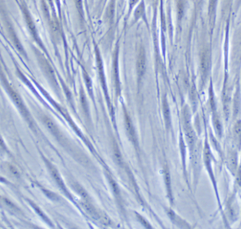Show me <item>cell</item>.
<instances>
[{
  "label": "cell",
  "instance_id": "cell-1",
  "mask_svg": "<svg viewBox=\"0 0 241 229\" xmlns=\"http://www.w3.org/2000/svg\"><path fill=\"white\" fill-rule=\"evenodd\" d=\"M146 66V61H145V55L144 51L142 50L139 53L137 61V70L139 77H142L144 74Z\"/></svg>",
  "mask_w": 241,
  "mask_h": 229
},
{
  "label": "cell",
  "instance_id": "cell-2",
  "mask_svg": "<svg viewBox=\"0 0 241 229\" xmlns=\"http://www.w3.org/2000/svg\"><path fill=\"white\" fill-rule=\"evenodd\" d=\"M126 128H127V131H128V134H129L130 137H131V139L134 140L135 137V132H134L133 125H132L130 118L128 117L127 115H126Z\"/></svg>",
  "mask_w": 241,
  "mask_h": 229
},
{
  "label": "cell",
  "instance_id": "cell-3",
  "mask_svg": "<svg viewBox=\"0 0 241 229\" xmlns=\"http://www.w3.org/2000/svg\"><path fill=\"white\" fill-rule=\"evenodd\" d=\"M234 136L239 143L241 144V122H238L234 127Z\"/></svg>",
  "mask_w": 241,
  "mask_h": 229
},
{
  "label": "cell",
  "instance_id": "cell-4",
  "mask_svg": "<svg viewBox=\"0 0 241 229\" xmlns=\"http://www.w3.org/2000/svg\"><path fill=\"white\" fill-rule=\"evenodd\" d=\"M45 123L46 124V125H47V127L50 130L51 132H52L54 134H58V130L57 128H56V127L55 126V125L54 123L51 122L50 120H49L48 118H45Z\"/></svg>",
  "mask_w": 241,
  "mask_h": 229
},
{
  "label": "cell",
  "instance_id": "cell-5",
  "mask_svg": "<svg viewBox=\"0 0 241 229\" xmlns=\"http://www.w3.org/2000/svg\"><path fill=\"white\" fill-rule=\"evenodd\" d=\"M114 156L118 163H121V161H122V159H121V155L120 154V152H119V149H117V148L114 149Z\"/></svg>",
  "mask_w": 241,
  "mask_h": 229
},
{
  "label": "cell",
  "instance_id": "cell-6",
  "mask_svg": "<svg viewBox=\"0 0 241 229\" xmlns=\"http://www.w3.org/2000/svg\"><path fill=\"white\" fill-rule=\"evenodd\" d=\"M52 174H53V175H54V178L56 179V182H57L60 185H63V183H62V180H61L60 177L59 176L57 172H56V171H54V170H52Z\"/></svg>",
  "mask_w": 241,
  "mask_h": 229
},
{
  "label": "cell",
  "instance_id": "cell-7",
  "mask_svg": "<svg viewBox=\"0 0 241 229\" xmlns=\"http://www.w3.org/2000/svg\"><path fill=\"white\" fill-rule=\"evenodd\" d=\"M136 1H137V0H130V3L133 4H134Z\"/></svg>",
  "mask_w": 241,
  "mask_h": 229
}]
</instances>
